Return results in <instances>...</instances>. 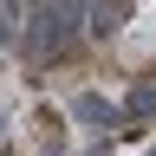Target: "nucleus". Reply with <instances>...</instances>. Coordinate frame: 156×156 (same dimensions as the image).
Returning <instances> with one entry per match:
<instances>
[{"mask_svg": "<svg viewBox=\"0 0 156 156\" xmlns=\"http://www.w3.org/2000/svg\"><path fill=\"white\" fill-rule=\"evenodd\" d=\"M7 33H13V26H7V13H0V39H7Z\"/></svg>", "mask_w": 156, "mask_h": 156, "instance_id": "3", "label": "nucleus"}, {"mask_svg": "<svg viewBox=\"0 0 156 156\" xmlns=\"http://www.w3.org/2000/svg\"><path fill=\"white\" fill-rule=\"evenodd\" d=\"M124 20H130V0H98L91 7V33L111 39V33H124Z\"/></svg>", "mask_w": 156, "mask_h": 156, "instance_id": "1", "label": "nucleus"}, {"mask_svg": "<svg viewBox=\"0 0 156 156\" xmlns=\"http://www.w3.org/2000/svg\"><path fill=\"white\" fill-rule=\"evenodd\" d=\"M72 117H78V124H117V111H111L98 91H85V98H78V104H72Z\"/></svg>", "mask_w": 156, "mask_h": 156, "instance_id": "2", "label": "nucleus"}]
</instances>
